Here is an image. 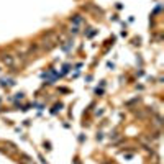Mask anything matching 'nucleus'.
<instances>
[{"label":"nucleus","mask_w":164,"mask_h":164,"mask_svg":"<svg viewBox=\"0 0 164 164\" xmlns=\"http://www.w3.org/2000/svg\"><path fill=\"white\" fill-rule=\"evenodd\" d=\"M3 62L7 64V66H10V67H13L15 64H16V61H15V57L13 56H10V54H7V56H3Z\"/></svg>","instance_id":"nucleus-1"},{"label":"nucleus","mask_w":164,"mask_h":164,"mask_svg":"<svg viewBox=\"0 0 164 164\" xmlns=\"http://www.w3.org/2000/svg\"><path fill=\"white\" fill-rule=\"evenodd\" d=\"M21 159H23V164H33L31 159H30V157H28L26 154H21Z\"/></svg>","instance_id":"nucleus-2"}]
</instances>
